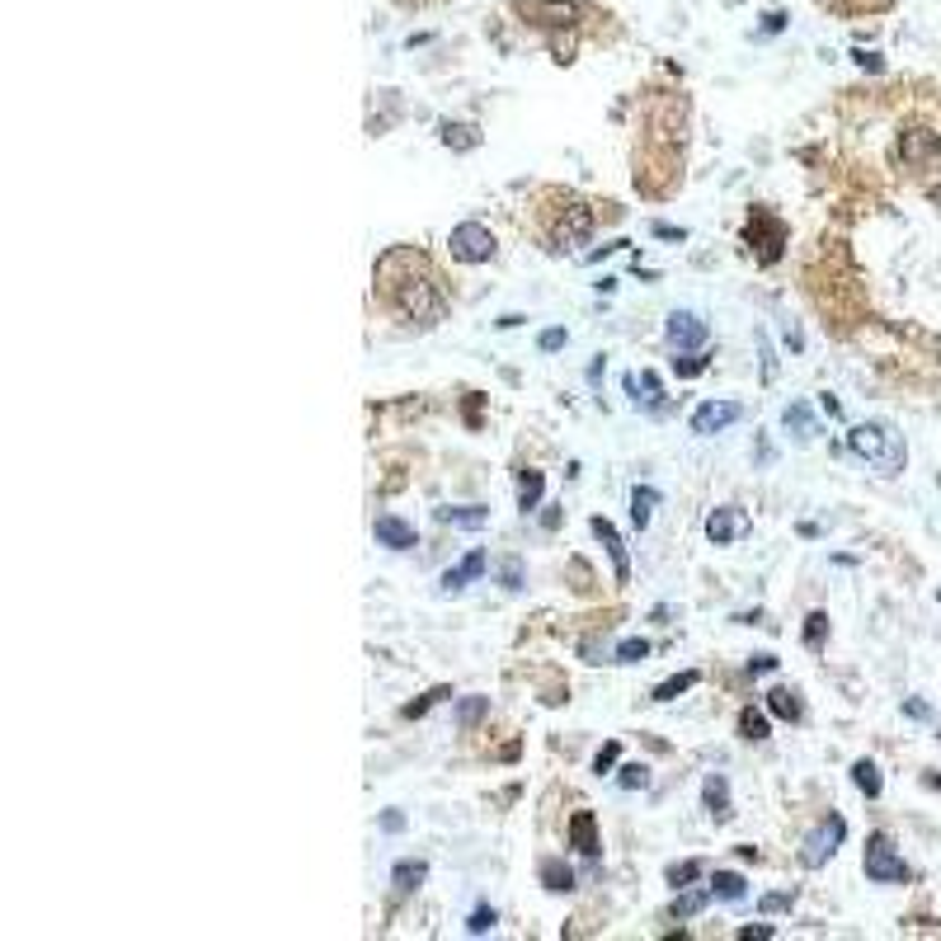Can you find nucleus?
I'll list each match as a JSON object with an SVG mask.
<instances>
[{
  "mask_svg": "<svg viewBox=\"0 0 941 941\" xmlns=\"http://www.w3.org/2000/svg\"><path fill=\"white\" fill-rule=\"evenodd\" d=\"M372 532H377L381 546H391V551H410V546H414V528H410L405 518H396V513H381Z\"/></svg>",
  "mask_w": 941,
  "mask_h": 941,
  "instance_id": "18",
  "label": "nucleus"
},
{
  "mask_svg": "<svg viewBox=\"0 0 941 941\" xmlns=\"http://www.w3.org/2000/svg\"><path fill=\"white\" fill-rule=\"evenodd\" d=\"M485 715H490V697H461V702H457V725H461V730L481 725Z\"/></svg>",
  "mask_w": 941,
  "mask_h": 941,
  "instance_id": "28",
  "label": "nucleus"
},
{
  "mask_svg": "<svg viewBox=\"0 0 941 941\" xmlns=\"http://www.w3.org/2000/svg\"><path fill=\"white\" fill-rule=\"evenodd\" d=\"M936 598H941V593H936Z\"/></svg>",
  "mask_w": 941,
  "mask_h": 941,
  "instance_id": "51",
  "label": "nucleus"
},
{
  "mask_svg": "<svg viewBox=\"0 0 941 941\" xmlns=\"http://www.w3.org/2000/svg\"><path fill=\"white\" fill-rule=\"evenodd\" d=\"M749 528H754V518L744 513L739 504H721V509H711V518H706V537H711V546H730V541H739Z\"/></svg>",
  "mask_w": 941,
  "mask_h": 941,
  "instance_id": "9",
  "label": "nucleus"
},
{
  "mask_svg": "<svg viewBox=\"0 0 941 941\" xmlns=\"http://www.w3.org/2000/svg\"><path fill=\"white\" fill-rule=\"evenodd\" d=\"M777 669V654H758L754 663H749V673H772Z\"/></svg>",
  "mask_w": 941,
  "mask_h": 941,
  "instance_id": "45",
  "label": "nucleus"
},
{
  "mask_svg": "<svg viewBox=\"0 0 941 941\" xmlns=\"http://www.w3.org/2000/svg\"><path fill=\"white\" fill-rule=\"evenodd\" d=\"M442 142L457 147V151H470V147H481V132L470 123H442Z\"/></svg>",
  "mask_w": 941,
  "mask_h": 941,
  "instance_id": "29",
  "label": "nucleus"
},
{
  "mask_svg": "<svg viewBox=\"0 0 941 941\" xmlns=\"http://www.w3.org/2000/svg\"><path fill=\"white\" fill-rule=\"evenodd\" d=\"M852 786L862 791L866 800H875V795H880V767H875L871 758H862V763H852Z\"/></svg>",
  "mask_w": 941,
  "mask_h": 941,
  "instance_id": "26",
  "label": "nucleus"
},
{
  "mask_svg": "<svg viewBox=\"0 0 941 941\" xmlns=\"http://www.w3.org/2000/svg\"><path fill=\"white\" fill-rule=\"evenodd\" d=\"M570 847L584 852L589 862H598L602 843H598V819H593V810H574V819H570Z\"/></svg>",
  "mask_w": 941,
  "mask_h": 941,
  "instance_id": "13",
  "label": "nucleus"
},
{
  "mask_svg": "<svg viewBox=\"0 0 941 941\" xmlns=\"http://www.w3.org/2000/svg\"><path fill=\"white\" fill-rule=\"evenodd\" d=\"M824 635H828V612H810V617H805V645H810V650H824Z\"/></svg>",
  "mask_w": 941,
  "mask_h": 941,
  "instance_id": "34",
  "label": "nucleus"
},
{
  "mask_svg": "<svg viewBox=\"0 0 941 941\" xmlns=\"http://www.w3.org/2000/svg\"><path fill=\"white\" fill-rule=\"evenodd\" d=\"M617 754H622V749H617V744H602V754L593 758V772H598V777H602V772H612V763H617Z\"/></svg>",
  "mask_w": 941,
  "mask_h": 941,
  "instance_id": "42",
  "label": "nucleus"
},
{
  "mask_svg": "<svg viewBox=\"0 0 941 941\" xmlns=\"http://www.w3.org/2000/svg\"><path fill=\"white\" fill-rule=\"evenodd\" d=\"M899 160L908 165V170H936V165H941V137L932 127H904Z\"/></svg>",
  "mask_w": 941,
  "mask_h": 941,
  "instance_id": "6",
  "label": "nucleus"
},
{
  "mask_svg": "<svg viewBox=\"0 0 941 941\" xmlns=\"http://www.w3.org/2000/svg\"><path fill=\"white\" fill-rule=\"evenodd\" d=\"M424 875H429V866L420 862V856H405V862H396V871H391L396 895H414V890L424 885Z\"/></svg>",
  "mask_w": 941,
  "mask_h": 941,
  "instance_id": "19",
  "label": "nucleus"
},
{
  "mask_svg": "<svg viewBox=\"0 0 941 941\" xmlns=\"http://www.w3.org/2000/svg\"><path fill=\"white\" fill-rule=\"evenodd\" d=\"M847 452H852L856 461L875 466L880 476H899L904 461H908L904 438H899L890 424H856V429H847Z\"/></svg>",
  "mask_w": 941,
  "mask_h": 941,
  "instance_id": "2",
  "label": "nucleus"
},
{
  "mask_svg": "<svg viewBox=\"0 0 941 941\" xmlns=\"http://www.w3.org/2000/svg\"><path fill=\"white\" fill-rule=\"evenodd\" d=\"M739 936H744V941H754V936H758V941H767V936H772V927H767V923H758V927H739Z\"/></svg>",
  "mask_w": 941,
  "mask_h": 941,
  "instance_id": "48",
  "label": "nucleus"
},
{
  "mask_svg": "<svg viewBox=\"0 0 941 941\" xmlns=\"http://www.w3.org/2000/svg\"><path fill=\"white\" fill-rule=\"evenodd\" d=\"M739 400H706V405H697L692 410V433H702V438H711V433H721V429H730L734 420H739Z\"/></svg>",
  "mask_w": 941,
  "mask_h": 941,
  "instance_id": "11",
  "label": "nucleus"
},
{
  "mask_svg": "<svg viewBox=\"0 0 941 941\" xmlns=\"http://www.w3.org/2000/svg\"><path fill=\"white\" fill-rule=\"evenodd\" d=\"M565 339H570L565 329H561V325H551V329H541V339H537V349H541V353H561V349H565Z\"/></svg>",
  "mask_w": 941,
  "mask_h": 941,
  "instance_id": "38",
  "label": "nucleus"
},
{
  "mask_svg": "<svg viewBox=\"0 0 941 941\" xmlns=\"http://www.w3.org/2000/svg\"><path fill=\"white\" fill-rule=\"evenodd\" d=\"M749 245H758V259L763 264H777L782 259V245H786V227L777 217H767V212H754L749 221Z\"/></svg>",
  "mask_w": 941,
  "mask_h": 941,
  "instance_id": "10",
  "label": "nucleus"
},
{
  "mask_svg": "<svg viewBox=\"0 0 941 941\" xmlns=\"http://www.w3.org/2000/svg\"><path fill=\"white\" fill-rule=\"evenodd\" d=\"M500 584H504V589H522V561H518V556H509V561L500 565Z\"/></svg>",
  "mask_w": 941,
  "mask_h": 941,
  "instance_id": "39",
  "label": "nucleus"
},
{
  "mask_svg": "<svg viewBox=\"0 0 941 941\" xmlns=\"http://www.w3.org/2000/svg\"><path fill=\"white\" fill-rule=\"evenodd\" d=\"M626 396L635 400V405H645V410H659L663 405V386H659V377L654 372H626Z\"/></svg>",
  "mask_w": 941,
  "mask_h": 941,
  "instance_id": "17",
  "label": "nucleus"
},
{
  "mask_svg": "<svg viewBox=\"0 0 941 941\" xmlns=\"http://www.w3.org/2000/svg\"><path fill=\"white\" fill-rule=\"evenodd\" d=\"M541 880H546V890H556V895L574 890V871L565 862H541Z\"/></svg>",
  "mask_w": 941,
  "mask_h": 941,
  "instance_id": "30",
  "label": "nucleus"
},
{
  "mask_svg": "<svg viewBox=\"0 0 941 941\" xmlns=\"http://www.w3.org/2000/svg\"><path fill=\"white\" fill-rule=\"evenodd\" d=\"M852 57H856V66H866V71H880V66H885L875 52H852Z\"/></svg>",
  "mask_w": 941,
  "mask_h": 941,
  "instance_id": "47",
  "label": "nucleus"
},
{
  "mask_svg": "<svg viewBox=\"0 0 941 941\" xmlns=\"http://www.w3.org/2000/svg\"><path fill=\"white\" fill-rule=\"evenodd\" d=\"M654 236H659V240H687V231H683V227H663V221L654 227Z\"/></svg>",
  "mask_w": 941,
  "mask_h": 941,
  "instance_id": "46",
  "label": "nucleus"
},
{
  "mask_svg": "<svg viewBox=\"0 0 941 941\" xmlns=\"http://www.w3.org/2000/svg\"><path fill=\"white\" fill-rule=\"evenodd\" d=\"M541 494H546V476H541V470H518V509H522V513L541 509Z\"/></svg>",
  "mask_w": 941,
  "mask_h": 941,
  "instance_id": "20",
  "label": "nucleus"
},
{
  "mask_svg": "<svg viewBox=\"0 0 941 941\" xmlns=\"http://www.w3.org/2000/svg\"><path fill=\"white\" fill-rule=\"evenodd\" d=\"M617 786H622V791H645V786H650V767H645V763H626V767L617 772Z\"/></svg>",
  "mask_w": 941,
  "mask_h": 941,
  "instance_id": "33",
  "label": "nucleus"
},
{
  "mask_svg": "<svg viewBox=\"0 0 941 941\" xmlns=\"http://www.w3.org/2000/svg\"><path fill=\"white\" fill-rule=\"evenodd\" d=\"M767 730H772V725H767V711H754V706L739 711V734H744V739H767Z\"/></svg>",
  "mask_w": 941,
  "mask_h": 941,
  "instance_id": "32",
  "label": "nucleus"
},
{
  "mask_svg": "<svg viewBox=\"0 0 941 941\" xmlns=\"http://www.w3.org/2000/svg\"><path fill=\"white\" fill-rule=\"evenodd\" d=\"M927 782H932V786H936V791H941V777H927Z\"/></svg>",
  "mask_w": 941,
  "mask_h": 941,
  "instance_id": "50",
  "label": "nucleus"
},
{
  "mask_svg": "<svg viewBox=\"0 0 941 941\" xmlns=\"http://www.w3.org/2000/svg\"><path fill=\"white\" fill-rule=\"evenodd\" d=\"M673 363H678V358H673ZM678 372H683V377H697V372H706V358H683V363H678Z\"/></svg>",
  "mask_w": 941,
  "mask_h": 941,
  "instance_id": "44",
  "label": "nucleus"
},
{
  "mask_svg": "<svg viewBox=\"0 0 941 941\" xmlns=\"http://www.w3.org/2000/svg\"><path fill=\"white\" fill-rule=\"evenodd\" d=\"M481 574H485V551H470L466 561H457L452 570H442L438 584H442V593H461L466 584H476Z\"/></svg>",
  "mask_w": 941,
  "mask_h": 941,
  "instance_id": "14",
  "label": "nucleus"
},
{
  "mask_svg": "<svg viewBox=\"0 0 941 941\" xmlns=\"http://www.w3.org/2000/svg\"><path fill=\"white\" fill-rule=\"evenodd\" d=\"M702 875V862H678V866H669V885H692Z\"/></svg>",
  "mask_w": 941,
  "mask_h": 941,
  "instance_id": "40",
  "label": "nucleus"
},
{
  "mask_svg": "<svg viewBox=\"0 0 941 941\" xmlns=\"http://www.w3.org/2000/svg\"><path fill=\"white\" fill-rule=\"evenodd\" d=\"M758 349H763V381H772V377H777V358H772L767 335H758Z\"/></svg>",
  "mask_w": 941,
  "mask_h": 941,
  "instance_id": "43",
  "label": "nucleus"
},
{
  "mask_svg": "<svg viewBox=\"0 0 941 941\" xmlns=\"http://www.w3.org/2000/svg\"><path fill=\"white\" fill-rule=\"evenodd\" d=\"M767 711L782 715V721H800V702H795L791 687H772V692H767Z\"/></svg>",
  "mask_w": 941,
  "mask_h": 941,
  "instance_id": "27",
  "label": "nucleus"
},
{
  "mask_svg": "<svg viewBox=\"0 0 941 941\" xmlns=\"http://www.w3.org/2000/svg\"><path fill=\"white\" fill-rule=\"evenodd\" d=\"M466 932H470V936H485V932H494V908H485V904H481L476 913H470Z\"/></svg>",
  "mask_w": 941,
  "mask_h": 941,
  "instance_id": "37",
  "label": "nucleus"
},
{
  "mask_svg": "<svg viewBox=\"0 0 941 941\" xmlns=\"http://www.w3.org/2000/svg\"><path fill=\"white\" fill-rule=\"evenodd\" d=\"M650 654V641H641V635H631V641L617 645V663H641Z\"/></svg>",
  "mask_w": 941,
  "mask_h": 941,
  "instance_id": "36",
  "label": "nucleus"
},
{
  "mask_svg": "<svg viewBox=\"0 0 941 941\" xmlns=\"http://www.w3.org/2000/svg\"><path fill=\"white\" fill-rule=\"evenodd\" d=\"M843 838H847L843 815H828L815 834H805V843H800V866H810V871L828 866V862H834V852L843 847Z\"/></svg>",
  "mask_w": 941,
  "mask_h": 941,
  "instance_id": "4",
  "label": "nucleus"
},
{
  "mask_svg": "<svg viewBox=\"0 0 941 941\" xmlns=\"http://www.w3.org/2000/svg\"><path fill=\"white\" fill-rule=\"evenodd\" d=\"M663 335H669V344L678 353H697L706 339H711V325L697 316V311H673L669 325H663Z\"/></svg>",
  "mask_w": 941,
  "mask_h": 941,
  "instance_id": "8",
  "label": "nucleus"
},
{
  "mask_svg": "<svg viewBox=\"0 0 941 941\" xmlns=\"http://www.w3.org/2000/svg\"><path fill=\"white\" fill-rule=\"evenodd\" d=\"M381 828H386V834H400V828H405V815H396V810L381 815Z\"/></svg>",
  "mask_w": 941,
  "mask_h": 941,
  "instance_id": "49",
  "label": "nucleus"
},
{
  "mask_svg": "<svg viewBox=\"0 0 941 941\" xmlns=\"http://www.w3.org/2000/svg\"><path fill=\"white\" fill-rule=\"evenodd\" d=\"M711 895H715V890H683V895L669 904V918H673V923H687V918H697V913L711 904Z\"/></svg>",
  "mask_w": 941,
  "mask_h": 941,
  "instance_id": "21",
  "label": "nucleus"
},
{
  "mask_svg": "<svg viewBox=\"0 0 941 941\" xmlns=\"http://www.w3.org/2000/svg\"><path fill=\"white\" fill-rule=\"evenodd\" d=\"M654 504H659V490H650V485H635V494H631V522L635 528H650V518H654Z\"/></svg>",
  "mask_w": 941,
  "mask_h": 941,
  "instance_id": "23",
  "label": "nucleus"
},
{
  "mask_svg": "<svg viewBox=\"0 0 941 941\" xmlns=\"http://www.w3.org/2000/svg\"><path fill=\"white\" fill-rule=\"evenodd\" d=\"M791 904H795V895H791V890H777V895H763V899H758V908H763V913H786Z\"/></svg>",
  "mask_w": 941,
  "mask_h": 941,
  "instance_id": "41",
  "label": "nucleus"
},
{
  "mask_svg": "<svg viewBox=\"0 0 941 941\" xmlns=\"http://www.w3.org/2000/svg\"><path fill=\"white\" fill-rule=\"evenodd\" d=\"M711 890H715V899H730V904H739L744 895H749V880H744V875H734V871H715Z\"/></svg>",
  "mask_w": 941,
  "mask_h": 941,
  "instance_id": "25",
  "label": "nucleus"
},
{
  "mask_svg": "<svg viewBox=\"0 0 941 941\" xmlns=\"http://www.w3.org/2000/svg\"><path fill=\"white\" fill-rule=\"evenodd\" d=\"M442 697H452V692H448V687H433V692H424L420 702H410V706H405L400 715H405V721H414V715H424V711H429V706H438Z\"/></svg>",
  "mask_w": 941,
  "mask_h": 941,
  "instance_id": "35",
  "label": "nucleus"
},
{
  "mask_svg": "<svg viewBox=\"0 0 941 941\" xmlns=\"http://www.w3.org/2000/svg\"><path fill=\"white\" fill-rule=\"evenodd\" d=\"M866 880H875V885H904L908 880V862L895 852V843H890V834H871L866 838Z\"/></svg>",
  "mask_w": 941,
  "mask_h": 941,
  "instance_id": "3",
  "label": "nucleus"
},
{
  "mask_svg": "<svg viewBox=\"0 0 941 941\" xmlns=\"http://www.w3.org/2000/svg\"><path fill=\"white\" fill-rule=\"evenodd\" d=\"M438 522H448V528H485V522H490V509H485V504H466V509H438Z\"/></svg>",
  "mask_w": 941,
  "mask_h": 941,
  "instance_id": "22",
  "label": "nucleus"
},
{
  "mask_svg": "<svg viewBox=\"0 0 941 941\" xmlns=\"http://www.w3.org/2000/svg\"><path fill=\"white\" fill-rule=\"evenodd\" d=\"M782 424L795 433V442H810V438H815V414H810V405H786Z\"/></svg>",
  "mask_w": 941,
  "mask_h": 941,
  "instance_id": "24",
  "label": "nucleus"
},
{
  "mask_svg": "<svg viewBox=\"0 0 941 941\" xmlns=\"http://www.w3.org/2000/svg\"><path fill=\"white\" fill-rule=\"evenodd\" d=\"M377 278V292L381 301L391 307L396 316H405L410 325H438L448 316V288H442L438 268L429 264L424 250H414V245H396V250H386L372 268Z\"/></svg>",
  "mask_w": 941,
  "mask_h": 941,
  "instance_id": "1",
  "label": "nucleus"
},
{
  "mask_svg": "<svg viewBox=\"0 0 941 941\" xmlns=\"http://www.w3.org/2000/svg\"><path fill=\"white\" fill-rule=\"evenodd\" d=\"M702 805H706V815L715 819V824H725L734 810H730V782L721 777V772H711V777L702 782Z\"/></svg>",
  "mask_w": 941,
  "mask_h": 941,
  "instance_id": "16",
  "label": "nucleus"
},
{
  "mask_svg": "<svg viewBox=\"0 0 941 941\" xmlns=\"http://www.w3.org/2000/svg\"><path fill=\"white\" fill-rule=\"evenodd\" d=\"M522 15H532V24H541V29H570V24H579L574 0H532V5H522Z\"/></svg>",
  "mask_w": 941,
  "mask_h": 941,
  "instance_id": "12",
  "label": "nucleus"
},
{
  "mask_svg": "<svg viewBox=\"0 0 941 941\" xmlns=\"http://www.w3.org/2000/svg\"><path fill=\"white\" fill-rule=\"evenodd\" d=\"M692 687H697V673L687 669V673H678V678H669V683H659L650 697H654V702H673V697H683V692H692Z\"/></svg>",
  "mask_w": 941,
  "mask_h": 941,
  "instance_id": "31",
  "label": "nucleus"
},
{
  "mask_svg": "<svg viewBox=\"0 0 941 941\" xmlns=\"http://www.w3.org/2000/svg\"><path fill=\"white\" fill-rule=\"evenodd\" d=\"M551 236H556V245H565V250H570V245H584L593 236V207L570 198L561 207V217H556V227H551Z\"/></svg>",
  "mask_w": 941,
  "mask_h": 941,
  "instance_id": "7",
  "label": "nucleus"
},
{
  "mask_svg": "<svg viewBox=\"0 0 941 941\" xmlns=\"http://www.w3.org/2000/svg\"><path fill=\"white\" fill-rule=\"evenodd\" d=\"M589 528H593V537L607 546V556H612V574H617V584H626V579H631V561H626V546H622L617 528H612L607 518H593Z\"/></svg>",
  "mask_w": 941,
  "mask_h": 941,
  "instance_id": "15",
  "label": "nucleus"
},
{
  "mask_svg": "<svg viewBox=\"0 0 941 941\" xmlns=\"http://www.w3.org/2000/svg\"><path fill=\"white\" fill-rule=\"evenodd\" d=\"M448 250L461 264H485V259H494V236H490V227H481V221H461V227H452V236H448Z\"/></svg>",
  "mask_w": 941,
  "mask_h": 941,
  "instance_id": "5",
  "label": "nucleus"
}]
</instances>
